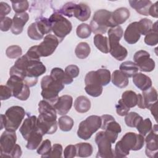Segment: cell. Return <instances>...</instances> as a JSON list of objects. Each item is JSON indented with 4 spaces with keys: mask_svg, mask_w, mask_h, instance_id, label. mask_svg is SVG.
I'll use <instances>...</instances> for the list:
<instances>
[{
    "mask_svg": "<svg viewBox=\"0 0 158 158\" xmlns=\"http://www.w3.org/2000/svg\"><path fill=\"white\" fill-rule=\"evenodd\" d=\"M46 71V67L40 60L30 59L25 54L15 61L10 69L9 74L21 77L27 85L31 87L36 85L38 77Z\"/></svg>",
    "mask_w": 158,
    "mask_h": 158,
    "instance_id": "cell-1",
    "label": "cell"
},
{
    "mask_svg": "<svg viewBox=\"0 0 158 158\" xmlns=\"http://www.w3.org/2000/svg\"><path fill=\"white\" fill-rule=\"evenodd\" d=\"M144 144V138L141 134L134 132L126 133L118 141L115 146V157H127L130 151H138L142 149Z\"/></svg>",
    "mask_w": 158,
    "mask_h": 158,
    "instance_id": "cell-2",
    "label": "cell"
},
{
    "mask_svg": "<svg viewBox=\"0 0 158 158\" xmlns=\"http://www.w3.org/2000/svg\"><path fill=\"white\" fill-rule=\"evenodd\" d=\"M25 112L22 107L14 106L7 109L5 114L1 115V127L6 130L15 131L20 127L24 117Z\"/></svg>",
    "mask_w": 158,
    "mask_h": 158,
    "instance_id": "cell-3",
    "label": "cell"
},
{
    "mask_svg": "<svg viewBox=\"0 0 158 158\" xmlns=\"http://www.w3.org/2000/svg\"><path fill=\"white\" fill-rule=\"evenodd\" d=\"M41 94L44 100L54 106L59 98L58 94L64 89V85L54 80L50 75H45L41 79Z\"/></svg>",
    "mask_w": 158,
    "mask_h": 158,
    "instance_id": "cell-4",
    "label": "cell"
},
{
    "mask_svg": "<svg viewBox=\"0 0 158 158\" xmlns=\"http://www.w3.org/2000/svg\"><path fill=\"white\" fill-rule=\"evenodd\" d=\"M107 33L110 54L117 60H123L127 57L128 51L125 47L119 43L123 35L122 30L118 27L111 28L109 30Z\"/></svg>",
    "mask_w": 158,
    "mask_h": 158,
    "instance_id": "cell-5",
    "label": "cell"
},
{
    "mask_svg": "<svg viewBox=\"0 0 158 158\" xmlns=\"http://www.w3.org/2000/svg\"><path fill=\"white\" fill-rule=\"evenodd\" d=\"M91 31L94 34H104L109 27H114L112 20V12L106 9L96 11L90 22Z\"/></svg>",
    "mask_w": 158,
    "mask_h": 158,
    "instance_id": "cell-6",
    "label": "cell"
},
{
    "mask_svg": "<svg viewBox=\"0 0 158 158\" xmlns=\"http://www.w3.org/2000/svg\"><path fill=\"white\" fill-rule=\"evenodd\" d=\"M48 19L51 25V31H52L60 42L71 32L72 30L71 22L60 14L55 12Z\"/></svg>",
    "mask_w": 158,
    "mask_h": 158,
    "instance_id": "cell-7",
    "label": "cell"
},
{
    "mask_svg": "<svg viewBox=\"0 0 158 158\" xmlns=\"http://www.w3.org/2000/svg\"><path fill=\"white\" fill-rule=\"evenodd\" d=\"M101 118L98 115H90L78 125L77 136L84 140L89 139L93 134L97 131L101 126Z\"/></svg>",
    "mask_w": 158,
    "mask_h": 158,
    "instance_id": "cell-8",
    "label": "cell"
},
{
    "mask_svg": "<svg viewBox=\"0 0 158 158\" xmlns=\"http://www.w3.org/2000/svg\"><path fill=\"white\" fill-rule=\"evenodd\" d=\"M6 85L12 92V96L21 101H26L30 96V90L23 79L17 75H10Z\"/></svg>",
    "mask_w": 158,
    "mask_h": 158,
    "instance_id": "cell-9",
    "label": "cell"
},
{
    "mask_svg": "<svg viewBox=\"0 0 158 158\" xmlns=\"http://www.w3.org/2000/svg\"><path fill=\"white\" fill-rule=\"evenodd\" d=\"M95 142L98 148L96 157L104 158L115 157L114 151L112 149V143L106 137L104 131H100L96 133Z\"/></svg>",
    "mask_w": 158,
    "mask_h": 158,
    "instance_id": "cell-10",
    "label": "cell"
},
{
    "mask_svg": "<svg viewBox=\"0 0 158 158\" xmlns=\"http://www.w3.org/2000/svg\"><path fill=\"white\" fill-rule=\"evenodd\" d=\"M133 60L141 72H152L156 66L154 60L150 58L149 53L144 50H139L136 52L133 56Z\"/></svg>",
    "mask_w": 158,
    "mask_h": 158,
    "instance_id": "cell-11",
    "label": "cell"
},
{
    "mask_svg": "<svg viewBox=\"0 0 158 158\" xmlns=\"http://www.w3.org/2000/svg\"><path fill=\"white\" fill-rule=\"evenodd\" d=\"M17 135L15 131L8 130L4 131L0 138V156L1 157H8L15 145L16 144Z\"/></svg>",
    "mask_w": 158,
    "mask_h": 158,
    "instance_id": "cell-12",
    "label": "cell"
},
{
    "mask_svg": "<svg viewBox=\"0 0 158 158\" xmlns=\"http://www.w3.org/2000/svg\"><path fill=\"white\" fill-rule=\"evenodd\" d=\"M60 43L58 38L53 35H46L43 41L38 45V51L41 57H48L53 54Z\"/></svg>",
    "mask_w": 158,
    "mask_h": 158,
    "instance_id": "cell-13",
    "label": "cell"
},
{
    "mask_svg": "<svg viewBox=\"0 0 158 158\" xmlns=\"http://www.w3.org/2000/svg\"><path fill=\"white\" fill-rule=\"evenodd\" d=\"M148 134L144 139V141L146 143L145 153L148 157L154 158L156 157L158 152V130L157 124L153 126V128Z\"/></svg>",
    "mask_w": 158,
    "mask_h": 158,
    "instance_id": "cell-14",
    "label": "cell"
},
{
    "mask_svg": "<svg viewBox=\"0 0 158 158\" xmlns=\"http://www.w3.org/2000/svg\"><path fill=\"white\" fill-rule=\"evenodd\" d=\"M40 115L44 120L54 122L57 118V112L53 105L45 100H41L38 103Z\"/></svg>",
    "mask_w": 158,
    "mask_h": 158,
    "instance_id": "cell-15",
    "label": "cell"
},
{
    "mask_svg": "<svg viewBox=\"0 0 158 158\" xmlns=\"http://www.w3.org/2000/svg\"><path fill=\"white\" fill-rule=\"evenodd\" d=\"M73 104V98L71 96L65 94L59 97L54 107L57 114L60 115H64L70 110Z\"/></svg>",
    "mask_w": 158,
    "mask_h": 158,
    "instance_id": "cell-16",
    "label": "cell"
},
{
    "mask_svg": "<svg viewBox=\"0 0 158 158\" xmlns=\"http://www.w3.org/2000/svg\"><path fill=\"white\" fill-rule=\"evenodd\" d=\"M37 128V117L35 115H30L25 119L19 131L23 138L27 140L30 134Z\"/></svg>",
    "mask_w": 158,
    "mask_h": 158,
    "instance_id": "cell-17",
    "label": "cell"
},
{
    "mask_svg": "<svg viewBox=\"0 0 158 158\" xmlns=\"http://www.w3.org/2000/svg\"><path fill=\"white\" fill-rule=\"evenodd\" d=\"M29 19V15L28 13L23 12L20 14H15L12 19V26L10 28L11 32L14 35L20 34L23 27Z\"/></svg>",
    "mask_w": 158,
    "mask_h": 158,
    "instance_id": "cell-18",
    "label": "cell"
},
{
    "mask_svg": "<svg viewBox=\"0 0 158 158\" xmlns=\"http://www.w3.org/2000/svg\"><path fill=\"white\" fill-rule=\"evenodd\" d=\"M141 36L138 29V22H134L128 25L124 33V39L130 44H135L138 41Z\"/></svg>",
    "mask_w": 158,
    "mask_h": 158,
    "instance_id": "cell-19",
    "label": "cell"
},
{
    "mask_svg": "<svg viewBox=\"0 0 158 158\" xmlns=\"http://www.w3.org/2000/svg\"><path fill=\"white\" fill-rule=\"evenodd\" d=\"M102 123L101 128L104 131H112L117 133H120L122 131L121 127L114 119V118L108 114H104L101 116Z\"/></svg>",
    "mask_w": 158,
    "mask_h": 158,
    "instance_id": "cell-20",
    "label": "cell"
},
{
    "mask_svg": "<svg viewBox=\"0 0 158 158\" xmlns=\"http://www.w3.org/2000/svg\"><path fill=\"white\" fill-rule=\"evenodd\" d=\"M37 125L40 130L44 135L45 134L52 135L54 133L57 129V121L50 122L43 119L40 115L37 117Z\"/></svg>",
    "mask_w": 158,
    "mask_h": 158,
    "instance_id": "cell-21",
    "label": "cell"
},
{
    "mask_svg": "<svg viewBox=\"0 0 158 158\" xmlns=\"http://www.w3.org/2000/svg\"><path fill=\"white\" fill-rule=\"evenodd\" d=\"M132 77L135 85L143 91L149 89L152 86L151 78L143 73H136Z\"/></svg>",
    "mask_w": 158,
    "mask_h": 158,
    "instance_id": "cell-22",
    "label": "cell"
},
{
    "mask_svg": "<svg viewBox=\"0 0 158 158\" xmlns=\"http://www.w3.org/2000/svg\"><path fill=\"white\" fill-rule=\"evenodd\" d=\"M91 13L90 7L86 4L81 2L76 4L73 11V16L80 21L85 22L89 19Z\"/></svg>",
    "mask_w": 158,
    "mask_h": 158,
    "instance_id": "cell-23",
    "label": "cell"
},
{
    "mask_svg": "<svg viewBox=\"0 0 158 158\" xmlns=\"http://www.w3.org/2000/svg\"><path fill=\"white\" fill-rule=\"evenodd\" d=\"M130 10L126 7H120L112 12V20L114 26L125 23L130 17Z\"/></svg>",
    "mask_w": 158,
    "mask_h": 158,
    "instance_id": "cell-24",
    "label": "cell"
},
{
    "mask_svg": "<svg viewBox=\"0 0 158 158\" xmlns=\"http://www.w3.org/2000/svg\"><path fill=\"white\" fill-rule=\"evenodd\" d=\"M129 4L138 13L143 15H149V9L152 4L149 0H132L129 1Z\"/></svg>",
    "mask_w": 158,
    "mask_h": 158,
    "instance_id": "cell-25",
    "label": "cell"
},
{
    "mask_svg": "<svg viewBox=\"0 0 158 158\" xmlns=\"http://www.w3.org/2000/svg\"><path fill=\"white\" fill-rule=\"evenodd\" d=\"M50 76L54 80L64 85L71 84L73 82V78L69 77L61 68H53L51 71Z\"/></svg>",
    "mask_w": 158,
    "mask_h": 158,
    "instance_id": "cell-26",
    "label": "cell"
},
{
    "mask_svg": "<svg viewBox=\"0 0 158 158\" xmlns=\"http://www.w3.org/2000/svg\"><path fill=\"white\" fill-rule=\"evenodd\" d=\"M43 133L38 128L33 131L29 136L27 141L26 148L30 150H35L40 145L43 136Z\"/></svg>",
    "mask_w": 158,
    "mask_h": 158,
    "instance_id": "cell-27",
    "label": "cell"
},
{
    "mask_svg": "<svg viewBox=\"0 0 158 158\" xmlns=\"http://www.w3.org/2000/svg\"><path fill=\"white\" fill-rule=\"evenodd\" d=\"M111 80L114 85L120 88H125L129 83L128 78L120 70H115L113 72Z\"/></svg>",
    "mask_w": 158,
    "mask_h": 158,
    "instance_id": "cell-28",
    "label": "cell"
},
{
    "mask_svg": "<svg viewBox=\"0 0 158 158\" xmlns=\"http://www.w3.org/2000/svg\"><path fill=\"white\" fill-rule=\"evenodd\" d=\"M141 94L144 101L145 108L149 109L151 106L157 102V91L154 87H151L149 89L143 91Z\"/></svg>",
    "mask_w": 158,
    "mask_h": 158,
    "instance_id": "cell-29",
    "label": "cell"
},
{
    "mask_svg": "<svg viewBox=\"0 0 158 158\" xmlns=\"http://www.w3.org/2000/svg\"><path fill=\"white\" fill-rule=\"evenodd\" d=\"M74 108L79 113H85L91 108V101L87 97L80 96L74 102Z\"/></svg>",
    "mask_w": 158,
    "mask_h": 158,
    "instance_id": "cell-30",
    "label": "cell"
},
{
    "mask_svg": "<svg viewBox=\"0 0 158 158\" xmlns=\"http://www.w3.org/2000/svg\"><path fill=\"white\" fill-rule=\"evenodd\" d=\"M93 42L95 46L102 52L107 54L109 52L108 38L101 34H96L94 36Z\"/></svg>",
    "mask_w": 158,
    "mask_h": 158,
    "instance_id": "cell-31",
    "label": "cell"
},
{
    "mask_svg": "<svg viewBox=\"0 0 158 158\" xmlns=\"http://www.w3.org/2000/svg\"><path fill=\"white\" fill-rule=\"evenodd\" d=\"M76 156L80 157H87L91 156L93 148L91 144L88 143H80L75 145Z\"/></svg>",
    "mask_w": 158,
    "mask_h": 158,
    "instance_id": "cell-32",
    "label": "cell"
},
{
    "mask_svg": "<svg viewBox=\"0 0 158 158\" xmlns=\"http://www.w3.org/2000/svg\"><path fill=\"white\" fill-rule=\"evenodd\" d=\"M119 69L128 78L132 77L135 74L138 73L139 70L137 65L132 61H125L122 62L120 65Z\"/></svg>",
    "mask_w": 158,
    "mask_h": 158,
    "instance_id": "cell-33",
    "label": "cell"
},
{
    "mask_svg": "<svg viewBox=\"0 0 158 158\" xmlns=\"http://www.w3.org/2000/svg\"><path fill=\"white\" fill-rule=\"evenodd\" d=\"M122 100L129 108L134 107L137 104V94L131 90L125 91L122 93Z\"/></svg>",
    "mask_w": 158,
    "mask_h": 158,
    "instance_id": "cell-34",
    "label": "cell"
},
{
    "mask_svg": "<svg viewBox=\"0 0 158 158\" xmlns=\"http://www.w3.org/2000/svg\"><path fill=\"white\" fill-rule=\"evenodd\" d=\"M91 52L89 45L86 42H81L78 43L75 49L76 56L78 59H83L86 58Z\"/></svg>",
    "mask_w": 158,
    "mask_h": 158,
    "instance_id": "cell-35",
    "label": "cell"
},
{
    "mask_svg": "<svg viewBox=\"0 0 158 158\" xmlns=\"http://www.w3.org/2000/svg\"><path fill=\"white\" fill-rule=\"evenodd\" d=\"M35 23L39 31L43 36L46 34H48L51 31V27L48 19L43 17H39L36 19Z\"/></svg>",
    "mask_w": 158,
    "mask_h": 158,
    "instance_id": "cell-36",
    "label": "cell"
},
{
    "mask_svg": "<svg viewBox=\"0 0 158 158\" xmlns=\"http://www.w3.org/2000/svg\"><path fill=\"white\" fill-rule=\"evenodd\" d=\"M73 120L69 116L63 115L58 119L59 128L63 131H69L73 126Z\"/></svg>",
    "mask_w": 158,
    "mask_h": 158,
    "instance_id": "cell-37",
    "label": "cell"
},
{
    "mask_svg": "<svg viewBox=\"0 0 158 158\" xmlns=\"http://www.w3.org/2000/svg\"><path fill=\"white\" fill-rule=\"evenodd\" d=\"M143 119V117L135 112H131L125 115V122L129 127H136L138 123Z\"/></svg>",
    "mask_w": 158,
    "mask_h": 158,
    "instance_id": "cell-38",
    "label": "cell"
},
{
    "mask_svg": "<svg viewBox=\"0 0 158 158\" xmlns=\"http://www.w3.org/2000/svg\"><path fill=\"white\" fill-rule=\"evenodd\" d=\"M137 130L143 136H146L152 128V125L149 118L142 119L136 127Z\"/></svg>",
    "mask_w": 158,
    "mask_h": 158,
    "instance_id": "cell-39",
    "label": "cell"
},
{
    "mask_svg": "<svg viewBox=\"0 0 158 158\" xmlns=\"http://www.w3.org/2000/svg\"><path fill=\"white\" fill-rule=\"evenodd\" d=\"M98 75V79L101 85L103 86H106L108 85L111 80L110 72L106 69H99L96 71Z\"/></svg>",
    "mask_w": 158,
    "mask_h": 158,
    "instance_id": "cell-40",
    "label": "cell"
},
{
    "mask_svg": "<svg viewBox=\"0 0 158 158\" xmlns=\"http://www.w3.org/2000/svg\"><path fill=\"white\" fill-rule=\"evenodd\" d=\"M138 29L141 35H146L152 29V22L147 18L141 19L138 22Z\"/></svg>",
    "mask_w": 158,
    "mask_h": 158,
    "instance_id": "cell-41",
    "label": "cell"
},
{
    "mask_svg": "<svg viewBox=\"0 0 158 158\" xmlns=\"http://www.w3.org/2000/svg\"><path fill=\"white\" fill-rule=\"evenodd\" d=\"M102 86L98 84H89L85 87L86 93L92 97H98L102 93Z\"/></svg>",
    "mask_w": 158,
    "mask_h": 158,
    "instance_id": "cell-42",
    "label": "cell"
},
{
    "mask_svg": "<svg viewBox=\"0 0 158 158\" xmlns=\"http://www.w3.org/2000/svg\"><path fill=\"white\" fill-rule=\"evenodd\" d=\"M51 143L49 139L44 140L37 148V153L41 155V157H48L51 150Z\"/></svg>",
    "mask_w": 158,
    "mask_h": 158,
    "instance_id": "cell-43",
    "label": "cell"
},
{
    "mask_svg": "<svg viewBox=\"0 0 158 158\" xmlns=\"http://www.w3.org/2000/svg\"><path fill=\"white\" fill-rule=\"evenodd\" d=\"M91 29L90 26L87 23H81L80 24L76 30V33L78 37L85 39L88 38L91 33Z\"/></svg>",
    "mask_w": 158,
    "mask_h": 158,
    "instance_id": "cell-44",
    "label": "cell"
},
{
    "mask_svg": "<svg viewBox=\"0 0 158 158\" xmlns=\"http://www.w3.org/2000/svg\"><path fill=\"white\" fill-rule=\"evenodd\" d=\"M27 34L30 38L33 40H40L43 38V35L39 31L35 22L31 23L28 27Z\"/></svg>",
    "mask_w": 158,
    "mask_h": 158,
    "instance_id": "cell-45",
    "label": "cell"
},
{
    "mask_svg": "<svg viewBox=\"0 0 158 158\" xmlns=\"http://www.w3.org/2000/svg\"><path fill=\"white\" fill-rule=\"evenodd\" d=\"M6 54L10 59L18 58L22 54V50L18 45H12L6 49Z\"/></svg>",
    "mask_w": 158,
    "mask_h": 158,
    "instance_id": "cell-46",
    "label": "cell"
},
{
    "mask_svg": "<svg viewBox=\"0 0 158 158\" xmlns=\"http://www.w3.org/2000/svg\"><path fill=\"white\" fill-rule=\"evenodd\" d=\"M76 4L72 2H69L65 4L57 12L61 15H64L68 17H72L73 16V11Z\"/></svg>",
    "mask_w": 158,
    "mask_h": 158,
    "instance_id": "cell-47",
    "label": "cell"
},
{
    "mask_svg": "<svg viewBox=\"0 0 158 158\" xmlns=\"http://www.w3.org/2000/svg\"><path fill=\"white\" fill-rule=\"evenodd\" d=\"M12 8L16 14L23 13L28 9L29 3L27 1H11Z\"/></svg>",
    "mask_w": 158,
    "mask_h": 158,
    "instance_id": "cell-48",
    "label": "cell"
},
{
    "mask_svg": "<svg viewBox=\"0 0 158 158\" xmlns=\"http://www.w3.org/2000/svg\"><path fill=\"white\" fill-rule=\"evenodd\" d=\"M144 43L149 46H156L158 43V33L152 30L145 35L144 39Z\"/></svg>",
    "mask_w": 158,
    "mask_h": 158,
    "instance_id": "cell-49",
    "label": "cell"
},
{
    "mask_svg": "<svg viewBox=\"0 0 158 158\" xmlns=\"http://www.w3.org/2000/svg\"><path fill=\"white\" fill-rule=\"evenodd\" d=\"M62 154V146L60 144H54L51 148V150L48 157L49 158H60Z\"/></svg>",
    "mask_w": 158,
    "mask_h": 158,
    "instance_id": "cell-50",
    "label": "cell"
},
{
    "mask_svg": "<svg viewBox=\"0 0 158 158\" xmlns=\"http://www.w3.org/2000/svg\"><path fill=\"white\" fill-rule=\"evenodd\" d=\"M117 114L120 116H125L127 113H128L130 108L127 107L123 101L121 99L118 100V103L115 106Z\"/></svg>",
    "mask_w": 158,
    "mask_h": 158,
    "instance_id": "cell-51",
    "label": "cell"
},
{
    "mask_svg": "<svg viewBox=\"0 0 158 158\" xmlns=\"http://www.w3.org/2000/svg\"><path fill=\"white\" fill-rule=\"evenodd\" d=\"M12 26V19L5 17L0 19V28L2 31H7Z\"/></svg>",
    "mask_w": 158,
    "mask_h": 158,
    "instance_id": "cell-52",
    "label": "cell"
},
{
    "mask_svg": "<svg viewBox=\"0 0 158 158\" xmlns=\"http://www.w3.org/2000/svg\"><path fill=\"white\" fill-rule=\"evenodd\" d=\"M12 96V92L10 88L7 85L0 86V98L1 101L6 100Z\"/></svg>",
    "mask_w": 158,
    "mask_h": 158,
    "instance_id": "cell-53",
    "label": "cell"
},
{
    "mask_svg": "<svg viewBox=\"0 0 158 158\" xmlns=\"http://www.w3.org/2000/svg\"><path fill=\"white\" fill-rule=\"evenodd\" d=\"M65 72L71 78H73L78 76L80 69L76 65H69L65 69Z\"/></svg>",
    "mask_w": 158,
    "mask_h": 158,
    "instance_id": "cell-54",
    "label": "cell"
},
{
    "mask_svg": "<svg viewBox=\"0 0 158 158\" xmlns=\"http://www.w3.org/2000/svg\"><path fill=\"white\" fill-rule=\"evenodd\" d=\"M25 55L28 57L32 59L40 60V57H41L38 51V46H31L30 48H29V49L28 50Z\"/></svg>",
    "mask_w": 158,
    "mask_h": 158,
    "instance_id": "cell-55",
    "label": "cell"
},
{
    "mask_svg": "<svg viewBox=\"0 0 158 158\" xmlns=\"http://www.w3.org/2000/svg\"><path fill=\"white\" fill-rule=\"evenodd\" d=\"M65 158H73L76 156V148L75 145L70 144L65 147L64 151Z\"/></svg>",
    "mask_w": 158,
    "mask_h": 158,
    "instance_id": "cell-56",
    "label": "cell"
},
{
    "mask_svg": "<svg viewBox=\"0 0 158 158\" xmlns=\"http://www.w3.org/2000/svg\"><path fill=\"white\" fill-rule=\"evenodd\" d=\"M11 8L10 6L4 2H0V19L5 17L6 15L10 12Z\"/></svg>",
    "mask_w": 158,
    "mask_h": 158,
    "instance_id": "cell-57",
    "label": "cell"
},
{
    "mask_svg": "<svg viewBox=\"0 0 158 158\" xmlns=\"http://www.w3.org/2000/svg\"><path fill=\"white\" fill-rule=\"evenodd\" d=\"M22 151L21 149L20 146L19 144H16L14 148H13V149L12 150V151L10 152L9 154V157L19 158L22 156Z\"/></svg>",
    "mask_w": 158,
    "mask_h": 158,
    "instance_id": "cell-58",
    "label": "cell"
},
{
    "mask_svg": "<svg viewBox=\"0 0 158 158\" xmlns=\"http://www.w3.org/2000/svg\"><path fill=\"white\" fill-rule=\"evenodd\" d=\"M157 2H156L154 4H152L149 9V15H151L152 17L157 18L158 14H157Z\"/></svg>",
    "mask_w": 158,
    "mask_h": 158,
    "instance_id": "cell-59",
    "label": "cell"
},
{
    "mask_svg": "<svg viewBox=\"0 0 158 158\" xmlns=\"http://www.w3.org/2000/svg\"><path fill=\"white\" fill-rule=\"evenodd\" d=\"M157 102L154 103L149 108V109H150V111H151L152 115L154 116L156 121H157Z\"/></svg>",
    "mask_w": 158,
    "mask_h": 158,
    "instance_id": "cell-60",
    "label": "cell"
},
{
    "mask_svg": "<svg viewBox=\"0 0 158 158\" xmlns=\"http://www.w3.org/2000/svg\"><path fill=\"white\" fill-rule=\"evenodd\" d=\"M137 97H138V100H137V106H138V107L141 108V109H146L145 106H144V101L143 99V96L141 94H137Z\"/></svg>",
    "mask_w": 158,
    "mask_h": 158,
    "instance_id": "cell-61",
    "label": "cell"
}]
</instances>
